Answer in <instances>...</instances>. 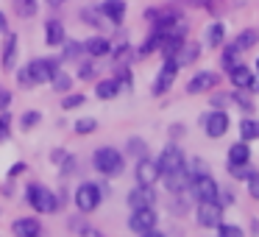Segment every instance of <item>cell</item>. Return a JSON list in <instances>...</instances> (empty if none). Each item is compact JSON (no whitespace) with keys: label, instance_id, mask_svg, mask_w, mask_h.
<instances>
[{"label":"cell","instance_id":"cell-1","mask_svg":"<svg viewBox=\"0 0 259 237\" xmlns=\"http://www.w3.org/2000/svg\"><path fill=\"white\" fill-rule=\"evenodd\" d=\"M92 165H95V170L103 173V176H120L123 168H125V159H123V153H120L117 148L103 145V148H98V151L92 153Z\"/></svg>","mask_w":259,"mask_h":237},{"label":"cell","instance_id":"cell-2","mask_svg":"<svg viewBox=\"0 0 259 237\" xmlns=\"http://www.w3.org/2000/svg\"><path fill=\"white\" fill-rule=\"evenodd\" d=\"M25 198H28V204L36 209V212H45V215H53L59 209V198L53 195L51 190H48L45 184H28V190H25Z\"/></svg>","mask_w":259,"mask_h":237},{"label":"cell","instance_id":"cell-3","mask_svg":"<svg viewBox=\"0 0 259 237\" xmlns=\"http://www.w3.org/2000/svg\"><path fill=\"white\" fill-rule=\"evenodd\" d=\"M101 198H103L101 184L84 181V184H78V190H75V207H78L81 212H95V209L101 207Z\"/></svg>","mask_w":259,"mask_h":237},{"label":"cell","instance_id":"cell-4","mask_svg":"<svg viewBox=\"0 0 259 237\" xmlns=\"http://www.w3.org/2000/svg\"><path fill=\"white\" fill-rule=\"evenodd\" d=\"M223 204L220 201H198V223L203 226V229H218V223H223Z\"/></svg>","mask_w":259,"mask_h":237},{"label":"cell","instance_id":"cell-5","mask_svg":"<svg viewBox=\"0 0 259 237\" xmlns=\"http://www.w3.org/2000/svg\"><path fill=\"white\" fill-rule=\"evenodd\" d=\"M176 73H179V62H176L173 56H170V59H164L162 70H159L156 81H153V87H151V92H153V95H164V92H167L170 87H173Z\"/></svg>","mask_w":259,"mask_h":237},{"label":"cell","instance_id":"cell-6","mask_svg":"<svg viewBox=\"0 0 259 237\" xmlns=\"http://www.w3.org/2000/svg\"><path fill=\"white\" fill-rule=\"evenodd\" d=\"M134 176H137V184H148V187H153L159 179H162V170H159V165L153 162L151 156H142V159H137Z\"/></svg>","mask_w":259,"mask_h":237},{"label":"cell","instance_id":"cell-7","mask_svg":"<svg viewBox=\"0 0 259 237\" xmlns=\"http://www.w3.org/2000/svg\"><path fill=\"white\" fill-rule=\"evenodd\" d=\"M128 229H131V231H137V234L156 229V209H153V207H145V209H131Z\"/></svg>","mask_w":259,"mask_h":237},{"label":"cell","instance_id":"cell-8","mask_svg":"<svg viewBox=\"0 0 259 237\" xmlns=\"http://www.w3.org/2000/svg\"><path fill=\"white\" fill-rule=\"evenodd\" d=\"M56 70H59V62H56V59H34V62L28 64V73H31L34 87L51 81L53 75H56Z\"/></svg>","mask_w":259,"mask_h":237},{"label":"cell","instance_id":"cell-9","mask_svg":"<svg viewBox=\"0 0 259 237\" xmlns=\"http://www.w3.org/2000/svg\"><path fill=\"white\" fill-rule=\"evenodd\" d=\"M218 84H220L218 73H212V70H201V73H195L190 81H187V92H190V95H203V92L214 90Z\"/></svg>","mask_w":259,"mask_h":237},{"label":"cell","instance_id":"cell-10","mask_svg":"<svg viewBox=\"0 0 259 237\" xmlns=\"http://www.w3.org/2000/svg\"><path fill=\"white\" fill-rule=\"evenodd\" d=\"M203 131H206L212 140L223 137L226 131H229V114H226V109H214V112L203 114Z\"/></svg>","mask_w":259,"mask_h":237},{"label":"cell","instance_id":"cell-11","mask_svg":"<svg viewBox=\"0 0 259 237\" xmlns=\"http://www.w3.org/2000/svg\"><path fill=\"white\" fill-rule=\"evenodd\" d=\"M156 165H159V170H162V176H167V173H173V170L184 168V153H181L179 145H173V142H170V145L159 153Z\"/></svg>","mask_w":259,"mask_h":237},{"label":"cell","instance_id":"cell-12","mask_svg":"<svg viewBox=\"0 0 259 237\" xmlns=\"http://www.w3.org/2000/svg\"><path fill=\"white\" fill-rule=\"evenodd\" d=\"M192 192H195L198 201H218L220 198V187H218V181H214L209 173L198 176V179L192 181Z\"/></svg>","mask_w":259,"mask_h":237},{"label":"cell","instance_id":"cell-13","mask_svg":"<svg viewBox=\"0 0 259 237\" xmlns=\"http://www.w3.org/2000/svg\"><path fill=\"white\" fill-rule=\"evenodd\" d=\"M156 204V190L148 184H137L134 190L128 192V207L131 209H145V207H153Z\"/></svg>","mask_w":259,"mask_h":237},{"label":"cell","instance_id":"cell-14","mask_svg":"<svg viewBox=\"0 0 259 237\" xmlns=\"http://www.w3.org/2000/svg\"><path fill=\"white\" fill-rule=\"evenodd\" d=\"M14 237H42V223L36 218H17L12 223Z\"/></svg>","mask_w":259,"mask_h":237},{"label":"cell","instance_id":"cell-15","mask_svg":"<svg viewBox=\"0 0 259 237\" xmlns=\"http://www.w3.org/2000/svg\"><path fill=\"white\" fill-rule=\"evenodd\" d=\"M229 78L237 90H253V87H256V75H253L245 64H237L234 70H229Z\"/></svg>","mask_w":259,"mask_h":237},{"label":"cell","instance_id":"cell-16","mask_svg":"<svg viewBox=\"0 0 259 237\" xmlns=\"http://www.w3.org/2000/svg\"><path fill=\"white\" fill-rule=\"evenodd\" d=\"M98 9H101L103 17L112 20L114 25H120V23L125 20V0H103Z\"/></svg>","mask_w":259,"mask_h":237},{"label":"cell","instance_id":"cell-17","mask_svg":"<svg viewBox=\"0 0 259 237\" xmlns=\"http://www.w3.org/2000/svg\"><path fill=\"white\" fill-rule=\"evenodd\" d=\"M164 179H167L170 192H184V190H190V187H192V176L187 173V168L173 170V173H167Z\"/></svg>","mask_w":259,"mask_h":237},{"label":"cell","instance_id":"cell-18","mask_svg":"<svg viewBox=\"0 0 259 237\" xmlns=\"http://www.w3.org/2000/svg\"><path fill=\"white\" fill-rule=\"evenodd\" d=\"M84 53H90L92 59H101V56H109L112 53V42L106 36H90L84 42Z\"/></svg>","mask_w":259,"mask_h":237},{"label":"cell","instance_id":"cell-19","mask_svg":"<svg viewBox=\"0 0 259 237\" xmlns=\"http://www.w3.org/2000/svg\"><path fill=\"white\" fill-rule=\"evenodd\" d=\"M248 162H251V145L245 140L234 142L229 148V165H248Z\"/></svg>","mask_w":259,"mask_h":237},{"label":"cell","instance_id":"cell-20","mask_svg":"<svg viewBox=\"0 0 259 237\" xmlns=\"http://www.w3.org/2000/svg\"><path fill=\"white\" fill-rule=\"evenodd\" d=\"M64 25H62V20H48L45 23V42L48 45H62L64 42Z\"/></svg>","mask_w":259,"mask_h":237},{"label":"cell","instance_id":"cell-21","mask_svg":"<svg viewBox=\"0 0 259 237\" xmlns=\"http://www.w3.org/2000/svg\"><path fill=\"white\" fill-rule=\"evenodd\" d=\"M17 36L14 34H6V45H3V56H0V62H3V67L12 70L14 62H17Z\"/></svg>","mask_w":259,"mask_h":237},{"label":"cell","instance_id":"cell-22","mask_svg":"<svg viewBox=\"0 0 259 237\" xmlns=\"http://www.w3.org/2000/svg\"><path fill=\"white\" fill-rule=\"evenodd\" d=\"M198 53H201V45H195V42H184L173 59L179 62V67H184V64H192V62H195Z\"/></svg>","mask_w":259,"mask_h":237},{"label":"cell","instance_id":"cell-23","mask_svg":"<svg viewBox=\"0 0 259 237\" xmlns=\"http://www.w3.org/2000/svg\"><path fill=\"white\" fill-rule=\"evenodd\" d=\"M120 92V84H117V78H103V81H98V87H95V95L101 98V101H112L114 95Z\"/></svg>","mask_w":259,"mask_h":237},{"label":"cell","instance_id":"cell-24","mask_svg":"<svg viewBox=\"0 0 259 237\" xmlns=\"http://www.w3.org/2000/svg\"><path fill=\"white\" fill-rule=\"evenodd\" d=\"M256 42H259V31L256 28H248V31H242V34L231 42V48H234L237 53H242V51H248V48H253Z\"/></svg>","mask_w":259,"mask_h":237},{"label":"cell","instance_id":"cell-25","mask_svg":"<svg viewBox=\"0 0 259 237\" xmlns=\"http://www.w3.org/2000/svg\"><path fill=\"white\" fill-rule=\"evenodd\" d=\"M240 137L242 140H259V120L253 117H242L240 120Z\"/></svg>","mask_w":259,"mask_h":237},{"label":"cell","instance_id":"cell-26","mask_svg":"<svg viewBox=\"0 0 259 237\" xmlns=\"http://www.w3.org/2000/svg\"><path fill=\"white\" fill-rule=\"evenodd\" d=\"M206 42H209L212 48H223V42H226V25H223V23L209 25V31H206Z\"/></svg>","mask_w":259,"mask_h":237},{"label":"cell","instance_id":"cell-27","mask_svg":"<svg viewBox=\"0 0 259 237\" xmlns=\"http://www.w3.org/2000/svg\"><path fill=\"white\" fill-rule=\"evenodd\" d=\"M51 84H53V90H56L59 95H67V92H70V87H73V78H70V75L64 73L62 67H59V70H56V75L51 78Z\"/></svg>","mask_w":259,"mask_h":237},{"label":"cell","instance_id":"cell-28","mask_svg":"<svg viewBox=\"0 0 259 237\" xmlns=\"http://www.w3.org/2000/svg\"><path fill=\"white\" fill-rule=\"evenodd\" d=\"M14 12H17L23 20H31L36 12H39V6H36V0H14Z\"/></svg>","mask_w":259,"mask_h":237},{"label":"cell","instance_id":"cell-29","mask_svg":"<svg viewBox=\"0 0 259 237\" xmlns=\"http://www.w3.org/2000/svg\"><path fill=\"white\" fill-rule=\"evenodd\" d=\"M184 168H187V173L192 176V181L198 179V176H203V173H209V168H206V162H203L201 156H195V159H190V162H184Z\"/></svg>","mask_w":259,"mask_h":237},{"label":"cell","instance_id":"cell-30","mask_svg":"<svg viewBox=\"0 0 259 237\" xmlns=\"http://www.w3.org/2000/svg\"><path fill=\"white\" fill-rule=\"evenodd\" d=\"M125 148H128V153L137 156V159L148 156V145H145V140H140V137H131V140L125 142Z\"/></svg>","mask_w":259,"mask_h":237},{"label":"cell","instance_id":"cell-31","mask_svg":"<svg viewBox=\"0 0 259 237\" xmlns=\"http://www.w3.org/2000/svg\"><path fill=\"white\" fill-rule=\"evenodd\" d=\"M64 59H78L81 56V51H84V45H81V42H75V40H67V36H64Z\"/></svg>","mask_w":259,"mask_h":237},{"label":"cell","instance_id":"cell-32","mask_svg":"<svg viewBox=\"0 0 259 237\" xmlns=\"http://www.w3.org/2000/svg\"><path fill=\"white\" fill-rule=\"evenodd\" d=\"M237 56H240V53H237L231 45L223 51V56H220V64H223V70H226V73H229V70H234L237 64H240V62H237Z\"/></svg>","mask_w":259,"mask_h":237},{"label":"cell","instance_id":"cell-33","mask_svg":"<svg viewBox=\"0 0 259 237\" xmlns=\"http://www.w3.org/2000/svg\"><path fill=\"white\" fill-rule=\"evenodd\" d=\"M81 20H84V23H92L95 28H101L103 20H106V17H103L101 9H87V12H81Z\"/></svg>","mask_w":259,"mask_h":237},{"label":"cell","instance_id":"cell-34","mask_svg":"<svg viewBox=\"0 0 259 237\" xmlns=\"http://www.w3.org/2000/svg\"><path fill=\"white\" fill-rule=\"evenodd\" d=\"M39 120H42V114L36 112V109H28V112H23V117H20V126H23V131H28V129H34Z\"/></svg>","mask_w":259,"mask_h":237},{"label":"cell","instance_id":"cell-35","mask_svg":"<svg viewBox=\"0 0 259 237\" xmlns=\"http://www.w3.org/2000/svg\"><path fill=\"white\" fill-rule=\"evenodd\" d=\"M9 137H12V114L3 109L0 112V142H6Z\"/></svg>","mask_w":259,"mask_h":237},{"label":"cell","instance_id":"cell-36","mask_svg":"<svg viewBox=\"0 0 259 237\" xmlns=\"http://www.w3.org/2000/svg\"><path fill=\"white\" fill-rule=\"evenodd\" d=\"M218 237H245V231L234 223H218Z\"/></svg>","mask_w":259,"mask_h":237},{"label":"cell","instance_id":"cell-37","mask_svg":"<svg viewBox=\"0 0 259 237\" xmlns=\"http://www.w3.org/2000/svg\"><path fill=\"white\" fill-rule=\"evenodd\" d=\"M95 129H98V120L95 117H81L78 123H75V134H92Z\"/></svg>","mask_w":259,"mask_h":237},{"label":"cell","instance_id":"cell-38","mask_svg":"<svg viewBox=\"0 0 259 237\" xmlns=\"http://www.w3.org/2000/svg\"><path fill=\"white\" fill-rule=\"evenodd\" d=\"M245 184H248V195L259 201V173L256 170H251V173L245 176Z\"/></svg>","mask_w":259,"mask_h":237},{"label":"cell","instance_id":"cell-39","mask_svg":"<svg viewBox=\"0 0 259 237\" xmlns=\"http://www.w3.org/2000/svg\"><path fill=\"white\" fill-rule=\"evenodd\" d=\"M84 101H87V95H64L62 98V109L64 112H67V109H78Z\"/></svg>","mask_w":259,"mask_h":237},{"label":"cell","instance_id":"cell-40","mask_svg":"<svg viewBox=\"0 0 259 237\" xmlns=\"http://www.w3.org/2000/svg\"><path fill=\"white\" fill-rule=\"evenodd\" d=\"M212 106H214V109L231 106V92H218V95H212Z\"/></svg>","mask_w":259,"mask_h":237},{"label":"cell","instance_id":"cell-41","mask_svg":"<svg viewBox=\"0 0 259 237\" xmlns=\"http://www.w3.org/2000/svg\"><path fill=\"white\" fill-rule=\"evenodd\" d=\"M231 103H237L240 109H245V112H253V101L245 95H231Z\"/></svg>","mask_w":259,"mask_h":237},{"label":"cell","instance_id":"cell-42","mask_svg":"<svg viewBox=\"0 0 259 237\" xmlns=\"http://www.w3.org/2000/svg\"><path fill=\"white\" fill-rule=\"evenodd\" d=\"M114 78H117V84L123 87V90H134V81H131V75H128V70H120L117 75H114Z\"/></svg>","mask_w":259,"mask_h":237},{"label":"cell","instance_id":"cell-43","mask_svg":"<svg viewBox=\"0 0 259 237\" xmlns=\"http://www.w3.org/2000/svg\"><path fill=\"white\" fill-rule=\"evenodd\" d=\"M229 173H231V176H237V179H242V181H245V176L251 173V170H248V165H229Z\"/></svg>","mask_w":259,"mask_h":237},{"label":"cell","instance_id":"cell-44","mask_svg":"<svg viewBox=\"0 0 259 237\" xmlns=\"http://www.w3.org/2000/svg\"><path fill=\"white\" fill-rule=\"evenodd\" d=\"M78 78H81V81H90V78H95V67H92L90 62H87V64H81V67H78Z\"/></svg>","mask_w":259,"mask_h":237},{"label":"cell","instance_id":"cell-45","mask_svg":"<svg viewBox=\"0 0 259 237\" xmlns=\"http://www.w3.org/2000/svg\"><path fill=\"white\" fill-rule=\"evenodd\" d=\"M17 84L20 87H34V81H31V73H28V67H23L17 73Z\"/></svg>","mask_w":259,"mask_h":237},{"label":"cell","instance_id":"cell-46","mask_svg":"<svg viewBox=\"0 0 259 237\" xmlns=\"http://www.w3.org/2000/svg\"><path fill=\"white\" fill-rule=\"evenodd\" d=\"M9 106H12V92H9L6 87H0V112L9 109Z\"/></svg>","mask_w":259,"mask_h":237},{"label":"cell","instance_id":"cell-47","mask_svg":"<svg viewBox=\"0 0 259 237\" xmlns=\"http://www.w3.org/2000/svg\"><path fill=\"white\" fill-rule=\"evenodd\" d=\"M78 237H103V234L95 229V226H84V229L78 231Z\"/></svg>","mask_w":259,"mask_h":237},{"label":"cell","instance_id":"cell-48","mask_svg":"<svg viewBox=\"0 0 259 237\" xmlns=\"http://www.w3.org/2000/svg\"><path fill=\"white\" fill-rule=\"evenodd\" d=\"M184 126H170V137H173V140H176V137H184Z\"/></svg>","mask_w":259,"mask_h":237},{"label":"cell","instance_id":"cell-49","mask_svg":"<svg viewBox=\"0 0 259 237\" xmlns=\"http://www.w3.org/2000/svg\"><path fill=\"white\" fill-rule=\"evenodd\" d=\"M9 31V20H6V14L0 12V34H6Z\"/></svg>","mask_w":259,"mask_h":237},{"label":"cell","instance_id":"cell-50","mask_svg":"<svg viewBox=\"0 0 259 237\" xmlns=\"http://www.w3.org/2000/svg\"><path fill=\"white\" fill-rule=\"evenodd\" d=\"M23 170H25V162H17L12 170H9V176H17V173H23Z\"/></svg>","mask_w":259,"mask_h":237},{"label":"cell","instance_id":"cell-51","mask_svg":"<svg viewBox=\"0 0 259 237\" xmlns=\"http://www.w3.org/2000/svg\"><path fill=\"white\" fill-rule=\"evenodd\" d=\"M45 3H48V6H51V9H62L64 3H67V0H45Z\"/></svg>","mask_w":259,"mask_h":237},{"label":"cell","instance_id":"cell-52","mask_svg":"<svg viewBox=\"0 0 259 237\" xmlns=\"http://www.w3.org/2000/svg\"><path fill=\"white\" fill-rule=\"evenodd\" d=\"M140 237H164V234H162V231H156V229H151V231H142Z\"/></svg>","mask_w":259,"mask_h":237},{"label":"cell","instance_id":"cell-53","mask_svg":"<svg viewBox=\"0 0 259 237\" xmlns=\"http://www.w3.org/2000/svg\"><path fill=\"white\" fill-rule=\"evenodd\" d=\"M190 3H195V6H203V3H209V0H190Z\"/></svg>","mask_w":259,"mask_h":237},{"label":"cell","instance_id":"cell-54","mask_svg":"<svg viewBox=\"0 0 259 237\" xmlns=\"http://www.w3.org/2000/svg\"><path fill=\"white\" fill-rule=\"evenodd\" d=\"M253 231H256V234H259V220H253Z\"/></svg>","mask_w":259,"mask_h":237},{"label":"cell","instance_id":"cell-55","mask_svg":"<svg viewBox=\"0 0 259 237\" xmlns=\"http://www.w3.org/2000/svg\"><path fill=\"white\" fill-rule=\"evenodd\" d=\"M256 70H259V59H256Z\"/></svg>","mask_w":259,"mask_h":237}]
</instances>
